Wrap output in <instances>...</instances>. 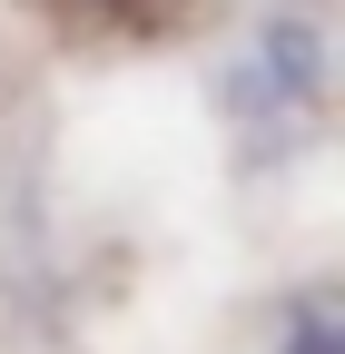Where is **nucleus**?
<instances>
[{"instance_id":"obj_1","label":"nucleus","mask_w":345,"mask_h":354,"mask_svg":"<svg viewBox=\"0 0 345 354\" xmlns=\"http://www.w3.org/2000/svg\"><path fill=\"white\" fill-rule=\"evenodd\" d=\"M296 354H335V325H326V315H306V335H296Z\"/></svg>"}]
</instances>
